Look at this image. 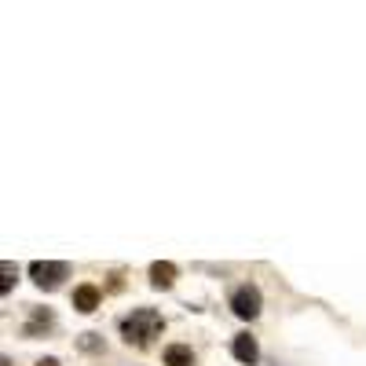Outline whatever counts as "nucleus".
Wrapping results in <instances>:
<instances>
[{
    "label": "nucleus",
    "instance_id": "nucleus-1",
    "mask_svg": "<svg viewBox=\"0 0 366 366\" xmlns=\"http://www.w3.org/2000/svg\"><path fill=\"white\" fill-rule=\"evenodd\" d=\"M161 326H165V322H161V315L154 308H139V311L121 319V337L128 344H136V348H147V344L161 333Z\"/></svg>",
    "mask_w": 366,
    "mask_h": 366
},
{
    "label": "nucleus",
    "instance_id": "nucleus-2",
    "mask_svg": "<svg viewBox=\"0 0 366 366\" xmlns=\"http://www.w3.org/2000/svg\"><path fill=\"white\" fill-rule=\"evenodd\" d=\"M30 275L40 290H55L62 278H67V264H55V261H37L30 264Z\"/></svg>",
    "mask_w": 366,
    "mask_h": 366
},
{
    "label": "nucleus",
    "instance_id": "nucleus-3",
    "mask_svg": "<svg viewBox=\"0 0 366 366\" xmlns=\"http://www.w3.org/2000/svg\"><path fill=\"white\" fill-rule=\"evenodd\" d=\"M231 308H234V315L239 319H253L256 311H261V290L256 286H239L234 290V297H231Z\"/></svg>",
    "mask_w": 366,
    "mask_h": 366
},
{
    "label": "nucleus",
    "instance_id": "nucleus-4",
    "mask_svg": "<svg viewBox=\"0 0 366 366\" xmlns=\"http://www.w3.org/2000/svg\"><path fill=\"white\" fill-rule=\"evenodd\" d=\"M231 352H234V359H239V362H246V366H253L256 359H261V348H256V341H253L249 333H239V337H234Z\"/></svg>",
    "mask_w": 366,
    "mask_h": 366
},
{
    "label": "nucleus",
    "instance_id": "nucleus-5",
    "mask_svg": "<svg viewBox=\"0 0 366 366\" xmlns=\"http://www.w3.org/2000/svg\"><path fill=\"white\" fill-rule=\"evenodd\" d=\"M74 308H77V311H96V308H99V290H96L92 282L77 286V290H74Z\"/></svg>",
    "mask_w": 366,
    "mask_h": 366
},
{
    "label": "nucleus",
    "instance_id": "nucleus-6",
    "mask_svg": "<svg viewBox=\"0 0 366 366\" xmlns=\"http://www.w3.org/2000/svg\"><path fill=\"white\" fill-rule=\"evenodd\" d=\"M150 278H154V286H158V290H168L172 282H176V264H168V261L150 264Z\"/></svg>",
    "mask_w": 366,
    "mask_h": 366
},
{
    "label": "nucleus",
    "instance_id": "nucleus-7",
    "mask_svg": "<svg viewBox=\"0 0 366 366\" xmlns=\"http://www.w3.org/2000/svg\"><path fill=\"white\" fill-rule=\"evenodd\" d=\"M165 366H195V352L187 344H168L165 348Z\"/></svg>",
    "mask_w": 366,
    "mask_h": 366
},
{
    "label": "nucleus",
    "instance_id": "nucleus-8",
    "mask_svg": "<svg viewBox=\"0 0 366 366\" xmlns=\"http://www.w3.org/2000/svg\"><path fill=\"white\" fill-rule=\"evenodd\" d=\"M52 326V315L45 311V308H37L33 311V319H30V326H26V333H37V330H48Z\"/></svg>",
    "mask_w": 366,
    "mask_h": 366
},
{
    "label": "nucleus",
    "instance_id": "nucleus-9",
    "mask_svg": "<svg viewBox=\"0 0 366 366\" xmlns=\"http://www.w3.org/2000/svg\"><path fill=\"white\" fill-rule=\"evenodd\" d=\"M15 278H18V268H15L11 261H4V282H0V290L8 293V290H11V282H15Z\"/></svg>",
    "mask_w": 366,
    "mask_h": 366
},
{
    "label": "nucleus",
    "instance_id": "nucleus-10",
    "mask_svg": "<svg viewBox=\"0 0 366 366\" xmlns=\"http://www.w3.org/2000/svg\"><path fill=\"white\" fill-rule=\"evenodd\" d=\"M81 348H88V352H92V348H99V341H96V333H84V341H81Z\"/></svg>",
    "mask_w": 366,
    "mask_h": 366
},
{
    "label": "nucleus",
    "instance_id": "nucleus-11",
    "mask_svg": "<svg viewBox=\"0 0 366 366\" xmlns=\"http://www.w3.org/2000/svg\"><path fill=\"white\" fill-rule=\"evenodd\" d=\"M37 366H59V359H40Z\"/></svg>",
    "mask_w": 366,
    "mask_h": 366
}]
</instances>
